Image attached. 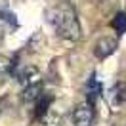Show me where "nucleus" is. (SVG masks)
<instances>
[{
    "mask_svg": "<svg viewBox=\"0 0 126 126\" xmlns=\"http://www.w3.org/2000/svg\"><path fill=\"white\" fill-rule=\"evenodd\" d=\"M52 25L55 27L57 34L65 40H79L80 38V23L79 17L75 14V10L67 4L57 6L54 10V17H52Z\"/></svg>",
    "mask_w": 126,
    "mask_h": 126,
    "instance_id": "nucleus-1",
    "label": "nucleus"
},
{
    "mask_svg": "<svg viewBox=\"0 0 126 126\" xmlns=\"http://www.w3.org/2000/svg\"><path fill=\"white\" fill-rule=\"evenodd\" d=\"M94 118L95 113L90 101L79 103L73 111V124L75 126H94Z\"/></svg>",
    "mask_w": 126,
    "mask_h": 126,
    "instance_id": "nucleus-2",
    "label": "nucleus"
},
{
    "mask_svg": "<svg viewBox=\"0 0 126 126\" xmlns=\"http://www.w3.org/2000/svg\"><path fill=\"white\" fill-rule=\"evenodd\" d=\"M115 50H117V40L109 38V36H101V38L94 44V55L97 57V59H105V57H109Z\"/></svg>",
    "mask_w": 126,
    "mask_h": 126,
    "instance_id": "nucleus-3",
    "label": "nucleus"
},
{
    "mask_svg": "<svg viewBox=\"0 0 126 126\" xmlns=\"http://www.w3.org/2000/svg\"><path fill=\"white\" fill-rule=\"evenodd\" d=\"M109 99H111V107L113 109L126 107V82L113 84V88H111V92H109Z\"/></svg>",
    "mask_w": 126,
    "mask_h": 126,
    "instance_id": "nucleus-4",
    "label": "nucleus"
},
{
    "mask_svg": "<svg viewBox=\"0 0 126 126\" xmlns=\"http://www.w3.org/2000/svg\"><path fill=\"white\" fill-rule=\"evenodd\" d=\"M38 82H40V71L36 67H32V65L25 67L23 71H21V75H19V84L23 88L32 86V84H38Z\"/></svg>",
    "mask_w": 126,
    "mask_h": 126,
    "instance_id": "nucleus-5",
    "label": "nucleus"
},
{
    "mask_svg": "<svg viewBox=\"0 0 126 126\" xmlns=\"http://www.w3.org/2000/svg\"><path fill=\"white\" fill-rule=\"evenodd\" d=\"M40 95H42V82L23 88V92H21V101H25V103L34 101V99H38Z\"/></svg>",
    "mask_w": 126,
    "mask_h": 126,
    "instance_id": "nucleus-6",
    "label": "nucleus"
},
{
    "mask_svg": "<svg viewBox=\"0 0 126 126\" xmlns=\"http://www.w3.org/2000/svg\"><path fill=\"white\" fill-rule=\"evenodd\" d=\"M42 46H44V36H42L40 32H34V34L31 36V40L27 42V48H29V52H31V54L40 52V50H42Z\"/></svg>",
    "mask_w": 126,
    "mask_h": 126,
    "instance_id": "nucleus-7",
    "label": "nucleus"
},
{
    "mask_svg": "<svg viewBox=\"0 0 126 126\" xmlns=\"http://www.w3.org/2000/svg\"><path fill=\"white\" fill-rule=\"evenodd\" d=\"M38 107H36V117H44L48 113V107H50V103H52V97L50 95H40L38 97Z\"/></svg>",
    "mask_w": 126,
    "mask_h": 126,
    "instance_id": "nucleus-8",
    "label": "nucleus"
},
{
    "mask_svg": "<svg viewBox=\"0 0 126 126\" xmlns=\"http://www.w3.org/2000/svg\"><path fill=\"white\" fill-rule=\"evenodd\" d=\"M113 27L117 32H126V14H117V17L113 19Z\"/></svg>",
    "mask_w": 126,
    "mask_h": 126,
    "instance_id": "nucleus-9",
    "label": "nucleus"
},
{
    "mask_svg": "<svg viewBox=\"0 0 126 126\" xmlns=\"http://www.w3.org/2000/svg\"><path fill=\"white\" fill-rule=\"evenodd\" d=\"M14 69V59L8 55H0V75H6Z\"/></svg>",
    "mask_w": 126,
    "mask_h": 126,
    "instance_id": "nucleus-10",
    "label": "nucleus"
},
{
    "mask_svg": "<svg viewBox=\"0 0 126 126\" xmlns=\"http://www.w3.org/2000/svg\"><path fill=\"white\" fill-rule=\"evenodd\" d=\"M2 38H4V32L0 31V44H2Z\"/></svg>",
    "mask_w": 126,
    "mask_h": 126,
    "instance_id": "nucleus-11",
    "label": "nucleus"
}]
</instances>
